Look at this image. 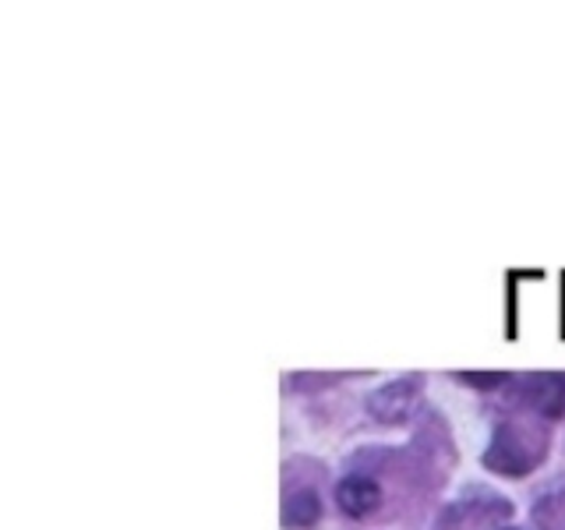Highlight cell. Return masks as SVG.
I'll list each match as a JSON object with an SVG mask.
<instances>
[{
    "label": "cell",
    "mask_w": 565,
    "mask_h": 530,
    "mask_svg": "<svg viewBox=\"0 0 565 530\" xmlns=\"http://www.w3.org/2000/svg\"><path fill=\"white\" fill-rule=\"evenodd\" d=\"M484 459H488V467L502 470V474H526L530 470V449H523L516 428L494 432V442H491V449H488Z\"/></svg>",
    "instance_id": "cell-1"
},
{
    "label": "cell",
    "mask_w": 565,
    "mask_h": 530,
    "mask_svg": "<svg viewBox=\"0 0 565 530\" xmlns=\"http://www.w3.org/2000/svg\"><path fill=\"white\" fill-rule=\"evenodd\" d=\"M335 499H340V509L350 512V517H367L382 502V488L367 474H350L335 488Z\"/></svg>",
    "instance_id": "cell-3"
},
{
    "label": "cell",
    "mask_w": 565,
    "mask_h": 530,
    "mask_svg": "<svg viewBox=\"0 0 565 530\" xmlns=\"http://www.w3.org/2000/svg\"><path fill=\"white\" fill-rule=\"evenodd\" d=\"M530 406H537L541 414L555 417L565 411V379L562 375H530L523 382Z\"/></svg>",
    "instance_id": "cell-4"
},
{
    "label": "cell",
    "mask_w": 565,
    "mask_h": 530,
    "mask_svg": "<svg viewBox=\"0 0 565 530\" xmlns=\"http://www.w3.org/2000/svg\"><path fill=\"white\" fill-rule=\"evenodd\" d=\"M414 400H417V389L414 382H388L382 389H375L367 400L371 414L379 421H403L406 414L414 411Z\"/></svg>",
    "instance_id": "cell-2"
},
{
    "label": "cell",
    "mask_w": 565,
    "mask_h": 530,
    "mask_svg": "<svg viewBox=\"0 0 565 530\" xmlns=\"http://www.w3.org/2000/svg\"><path fill=\"white\" fill-rule=\"evenodd\" d=\"M318 517H322V499H318L311 488H300L282 502V520H287V527H311Z\"/></svg>",
    "instance_id": "cell-5"
}]
</instances>
